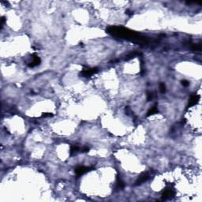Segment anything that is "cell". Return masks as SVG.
<instances>
[{"mask_svg": "<svg viewBox=\"0 0 202 202\" xmlns=\"http://www.w3.org/2000/svg\"><path fill=\"white\" fill-rule=\"evenodd\" d=\"M192 50L195 52H199L201 50V44H196L192 45Z\"/></svg>", "mask_w": 202, "mask_h": 202, "instance_id": "obj_12", "label": "cell"}, {"mask_svg": "<svg viewBox=\"0 0 202 202\" xmlns=\"http://www.w3.org/2000/svg\"><path fill=\"white\" fill-rule=\"evenodd\" d=\"M149 178H150L149 174L148 173V172H144V173H142L141 175L138 177V179H137V181L135 182V185H138L142 184L143 182H146L147 180H149Z\"/></svg>", "mask_w": 202, "mask_h": 202, "instance_id": "obj_4", "label": "cell"}, {"mask_svg": "<svg viewBox=\"0 0 202 202\" xmlns=\"http://www.w3.org/2000/svg\"><path fill=\"white\" fill-rule=\"evenodd\" d=\"M174 195H175V190H174V188H172L171 186H168L163 191L162 200L171 199L172 197H174Z\"/></svg>", "mask_w": 202, "mask_h": 202, "instance_id": "obj_2", "label": "cell"}, {"mask_svg": "<svg viewBox=\"0 0 202 202\" xmlns=\"http://www.w3.org/2000/svg\"><path fill=\"white\" fill-rule=\"evenodd\" d=\"M4 23H5V17H2V18H1V28H2V27H3Z\"/></svg>", "mask_w": 202, "mask_h": 202, "instance_id": "obj_18", "label": "cell"}, {"mask_svg": "<svg viewBox=\"0 0 202 202\" xmlns=\"http://www.w3.org/2000/svg\"><path fill=\"white\" fill-rule=\"evenodd\" d=\"M91 170H92V167H79L77 169H75V173H76L77 175H82L87 172L90 171Z\"/></svg>", "mask_w": 202, "mask_h": 202, "instance_id": "obj_5", "label": "cell"}, {"mask_svg": "<svg viewBox=\"0 0 202 202\" xmlns=\"http://www.w3.org/2000/svg\"><path fill=\"white\" fill-rule=\"evenodd\" d=\"M80 148L78 145H72L70 147V155L76 154L77 152H79Z\"/></svg>", "mask_w": 202, "mask_h": 202, "instance_id": "obj_10", "label": "cell"}, {"mask_svg": "<svg viewBox=\"0 0 202 202\" xmlns=\"http://www.w3.org/2000/svg\"><path fill=\"white\" fill-rule=\"evenodd\" d=\"M182 85L183 86H188L189 85V81H186V80H183V81H182Z\"/></svg>", "mask_w": 202, "mask_h": 202, "instance_id": "obj_16", "label": "cell"}, {"mask_svg": "<svg viewBox=\"0 0 202 202\" xmlns=\"http://www.w3.org/2000/svg\"><path fill=\"white\" fill-rule=\"evenodd\" d=\"M116 184H117V188L118 189H120V190L123 189L124 186H125V183L122 181V179H121L118 176L117 178V183Z\"/></svg>", "mask_w": 202, "mask_h": 202, "instance_id": "obj_9", "label": "cell"}, {"mask_svg": "<svg viewBox=\"0 0 202 202\" xmlns=\"http://www.w3.org/2000/svg\"><path fill=\"white\" fill-rule=\"evenodd\" d=\"M107 32L113 36L130 40L138 44H147L149 43V40L146 36L122 26H110L107 29Z\"/></svg>", "mask_w": 202, "mask_h": 202, "instance_id": "obj_1", "label": "cell"}, {"mask_svg": "<svg viewBox=\"0 0 202 202\" xmlns=\"http://www.w3.org/2000/svg\"><path fill=\"white\" fill-rule=\"evenodd\" d=\"M88 151H89V148L88 147H84L83 148V149H81V152H88Z\"/></svg>", "mask_w": 202, "mask_h": 202, "instance_id": "obj_17", "label": "cell"}, {"mask_svg": "<svg viewBox=\"0 0 202 202\" xmlns=\"http://www.w3.org/2000/svg\"><path fill=\"white\" fill-rule=\"evenodd\" d=\"M140 55V53L139 52H132L130 54H129V55H127L126 56V60H130V59L131 58H133L134 57H136V56L137 55Z\"/></svg>", "mask_w": 202, "mask_h": 202, "instance_id": "obj_11", "label": "cell"}, {"mask_svg": "<svg viewBox=\"0 0 202 202\" xmlns=\"http://www.w3.org/2000/svg\"><path fill=\"white\" fill-rule=\"evenodd\" d=\"M53 116V115L52 114V113H44V114L42 115V117H52Z\"/></svg>", "mask_w": 202, "mask_h": 202, "instance_id": "obj_15", "label": "cell"}, {"mask_svg": "<svg viewBox=\"0 0 202 202\" xmlns=\"http://www.w3.org/2000/svg\"><path fill=\"white\" fill-rule=\"evenodd\" d=\"M157 104H155V105L153 106L152 108L149 109V111H148L147 113V116H151V115H154V114H156L158 112V108H157Z\"/></svg>", "mask_w": 202, "mask_h": 202, "instance_id": "obj_8", "label": "cell"}, {"mask_svg": "<svg viewBox=\"0 0 202 202\" xmlns=\"http://www.w3.org/2000/svg\"><path fill=\"white\" fill-rule=\"evenodd\" d=\"M98 71H99V69H98V68H96H96L85 69L80 73V75L82 77H89L92 76V75L96 74Z\"/></svg>", "mask_w": 202, "mask_h": 202, "instance_id": "obj_3", "label": "cell"}, {"mask_svg": "<svg viewBox=\"0 0 202 202\" xmlns=\"http://www.w3.org/2000/svg\"><path fill=\"white\" fill-rule=\"evenodd\" d=\"M126 13H127V14H129V15H132V14H133V13H132V12H130V10H126Z\"/></svg>", "mask_w": 202, "mask_h": 202, "instance_id": "obj_19", "label": "cell"}, {"mask_svg": "<svg viewBox=\"0 0 202 202\" xmlns=\"http://www.w3.org/2000/svg\"><path fill=\"white\" fill-rule=\"evenodd\" d=\"M40 62H41V60H40V57H38V56H37L36 54H34V55H33V61H32L31 63H29L28 64V66L29 67L36 66H38L39 64L40 63Z\"/></svg>", "mask_w": 202, "mask_h": 202, "instance_id": "obj_6", "label": "cell"}, {"mask_svg": "<svg viewBox=\"0 0 202 202\" xmlns=\"http://www.w3.org/2000/svg\"><path fill=\"white\" fill-rule=\"evenodd\" d=\"M153 98V94L152 92H148L147 95V100L148 101H151Z\"/></svg>", "mask_w": 202, "mask_h": 202, "instance_id": "obj_14", "label": "cell"}, {"mask_svg": "<svg viewBox=\"0 0 202 202\" xmlns=\"http://www.w3.org/2000/svg\"><path fill=\"white\" fill-rule=\"evenodd\" d=\"M160 90L162 93H164L166 92V85H164V83H160Z\"/></svg>", "mask_w": 202, "mask_h": 202, "instance_id": "obj_13", "label": "cell"}, {"mask_svg": "<svg viewBox=\"0 0 202 202\" xmlns=\"http://www.w3.org/2000/svg\"><path fill=\"white\" fill-rule=\"evenodd\" d=\"M199 99H200V96L198 95H193L190 97L189 100V104H188V107H191L193 106H194L196 104L198 103Z\"/></svg>", "mask_w": 202, "mask_h": 202, "instance_id": "obj_7", "label": "cell"}]
</instances>
